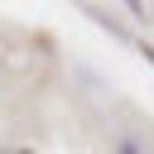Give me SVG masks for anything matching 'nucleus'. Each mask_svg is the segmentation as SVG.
Instances as JSON below:
<instances>
[{
	"label": "nucleus",
	"mask_w": 154,
	"mask_h": 154,
	"mask_svg": "<svg viewBox=\"0 0 154 154\" xmlns=\"http://www.w3.org/2000/svg\"><path fill=\"white\" fill-rule=\"evenodd\" d=\"M19 154H34V149H19Z\"/></svg>",
	"instance_id": "obj_1"
}]
</instances>
